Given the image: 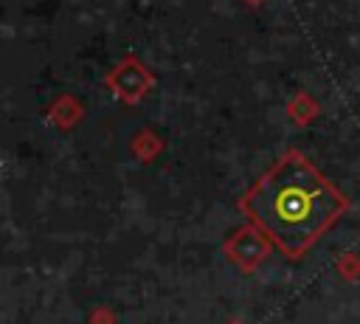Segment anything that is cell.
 Listing matches in <instances>:
<instances>
[{"label": "cell", "instance_id": "cell-1", "mask_svg": "<svg viewBox=\"0 0 360 324\" xmlns=\"http://www.w3.org/2000/svg\"><path fill=\"white\" fill-rule=\"evenodd\" d=\"M346 208V194L301 149L273 161L239 200L248 223L287 259H301Z\"/></svg>", "mask_w": 360, "mask_h": 324}]
</instances>
